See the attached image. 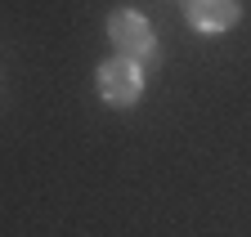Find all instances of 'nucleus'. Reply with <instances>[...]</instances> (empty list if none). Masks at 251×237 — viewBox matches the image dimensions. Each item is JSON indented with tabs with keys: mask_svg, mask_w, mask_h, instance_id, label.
Returning a JSON list of instances; mask_svg holds the SVG:
<instances>
[{
	"mask_svg": "<svg viewBox=\"0 0 251 237\" xmlns=\"http://www.w3.org/2000/svg\"><path fill=\"white\" fill-rule=\"evenodd\" d=\"M99 94L112 103V108H130L139 94H144V67L139 58H108L99 67Z\"/></svg>",
	"mask_w": 251,
	"mask_h": 237,
	"instance_id": "obj_1",
	"label": "nucleus"
},
{
	"mask_svg": "<svg viewBox=\"0 0 251 237\" xmlns=\"http://www.w3.org/2000/svg\"><path fill=\"white\" fill-rule=\"evenodd\" d=\"M108 36H112V45H117L126 58H152V54H157L152 27H148V18L135 14V9H117V14L108 18Z\"/></svg>",
	"mask_w": 251,
	"mask_h": 237,
	"instance_id": "obj_2",
	"label": "nucleus"
},
{
	"mask_svg": "<svg viewBox=\"0 0 251 237\" xmlns=\"http://www.w3.org/2000/svg\"><path fill=\"white\" fill-rule=\"evenodd\" d=\"M188 22L198 32H229L238 22V0H188Z\"/></svg>",
	"mask_w": 251,
	"mask_h": 237,
	"instance_id": "obj_3",
	"label": "nucleus"
}]
</instances>
